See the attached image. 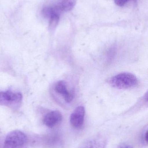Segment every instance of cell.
Masks as SVG:
<instances>
[{"mask_svg": "<svg viewBox=\"0 0 148 148\" xmlns=\"http://www.w3.org/2000/svg\"><path fill=\"white\" fill-rule=\"evenodd\" d=\"M108 82L113 87L123 89L135 87L138 83V79L134 74L123 73L112 77Z\"/></svg>", "mask_w": 148, "mask_h": 148, "instance_id": "6da1fadb", "label": "cell"}, {"mask_svg": "<svg viewBox=\"0 0 148 148\" xmlns=\"http://www.w3.org/2000/svg\"><path fill=\"white\" fill-rule=\"evenodd\" d=\"M27 141L28 138L24 133L20 130H14L10 132L6 136L4 148H23Z\"/></svg>", "mask_w": 148, "mask_h": 148, "instance_id": "7a4b0ae2", "label": "cell"}, {"mask_svg": "<svg viewBox=\"0 0 148 148\" xmlns=\"http://www.w3.org/2000/svg\"><path fill=\"white\" fill-rule=\"evenodd\" d=\"M22 95L20 92L10 90L0 91V104L10 108H16L21 104Z\"/></svg>", "mask_w": 148, "mask_h": 148, "instance_id": "3957f363", "label": "cell"}, {"mask_svg": "<svg viewBox=\"0 0 148 148\" xmlns=\"http://www.w3.org/2000/svg\"><path fill=\"white\" fill-rule=\"evenodd\" d=\"M107 143L104 136L97 135L86 140L78 148H105Z\"/></svg>", "mask_w": 148, "mask_h": 148, "instance_id": "277c9868", "label": "cell"}, {"mask_svg": "<svg viewBox=\"0 0 148 148\" xmlns=\"http://www.w3.org/2000/svg\"><path fill=\"white\" fill-rule=\"evenodd\" d=\"M85 108L83 106L77 107L72 113L70 116V123L75 128H79L84 123L85 117Z\"/></svg>", "mask_w": 148, "mask_h": 148, "instance_id": "5b68a950", "label": "cell"}, {"mask_svg": "<svg viewBox=\"0 0 148 148\" xmlns=\"http://www.w3.org/2000/svg\"><path fill=\"white\" fill-rule=\"evenodd\" d=\"M55 91L57 94L62 95L66 102H71L74 98V91H69L67 89V84L63 81L57 82L54 87Z\"/></svg>", "mask_w": 148, "mask_h": 148, "instance_id": "8992f818", "label": "cell"}, {"mask_svg": "<svg viewBox=\"0 0 148 148\" xmlns=\"http://www.w3.org/2000/svg\"><path fill=\"white\" fill-rule=\"evenodd\" d=\"M62 119V115L60 111L53 110L48 112L44 116L43 122L47 127L51 128L59 124Z\"/></svg>", "mask_w": 148, "mask_h": 148, "instance_id": "52a82bcc", "label": "cell"}, {"mask_svg": "<svg viewBox=\"0 0 148 148\" xmlns=\"http://www.w3.org/2000/svg\"><path fill=\"white\" fill-rule=\"evenodd\" d=\"M76 2V0H57L50 6L55 12L60 14L61 12L71 10L75 6Z\"/></svg>", "mask_w": 148, "mask_h": 148, "instance_id": "ba28073f", "label": "cell"}, {"mask_svg": "<svg viewBox=\"0 0 148 148\" xmlns=\"http://www.w3.org/2000/svg\"><path fill=\"white\" fill-rule=\"evenodd\" d=\"M115 3L120 7H122L124 6L128 2L133 0H114Z\"/></svg>", "mask_w": 148, "mask_h": 148, "instance_id": "9c48e42d", "label": "cell"}, {"mask_svg": "<svg viewBox=\"0 0 148 148\" xmlns=\"http://www.w3.org/2000/svg\"><path fill=\"white\" fill-rule=\"evenodd\" d=\"M116 148H134L131 145L129 144H126V143H123V144H120L119 146L117 147Z\"/></svg>", "mask_w": 148, "mask_h": 148, "instance_id": "30bf717a", "label": "cell"}, {"mask_svg": "<svg viewBox=\"0 0 148 148\" xmlns=\"http://www.w3.org/2000/svg\"><path fill=\"white\" fill-rule=\"evenodd\" d=\"M142 139L143 140L144 142L146 143H148V130H147L146 132L144 133L143 135V137H142Z\"/></svg>", "mask_w": 148, "mask_h": 148, "instance_id": "8fae6325", "label": "cell"}]
</instances>
